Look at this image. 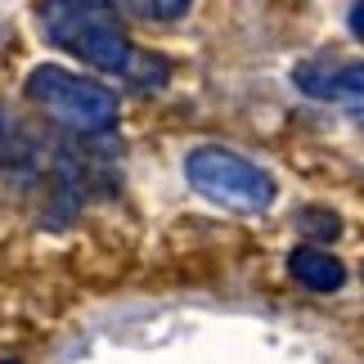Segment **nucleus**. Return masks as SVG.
<instances>
[{
    "label": "nucleus",
    "mask_w": 364,
    "mask_h": 364,
    "mask_svg": "<svg viewBox=\"0 0 364 364\" xmlns=\"http://www.w3.org/2000/svg\"><path fill=\"white\" fill-rule=\"evenodd\" d=\"M0 135H5V113H0Z\"/></svg>",
    "instance_id": "nucleus-8"
},
{
    "label": "nucleus",
    "mask_w": 364,
    "mask_h": 364,
    "mask_svg": "<svg viewBox=\"0 0 364 364\" xmlns=\"http://www.w3.org/2000/svg\"><path fill=\"white\" fill-rule=\"evenodd\" d=\"M5 364H18V360H5Z\"/></svg>",
    "instance_id": "nucleus-9"
},
{
    "label": "nucleus",
    "mask_w": 364,
    "mask_h": 364,
    "mask_svg": "<svg viewBox=\"0 0 364 364\" xmlns=\"http://www.w3.org/2000/svg\"><path fill=\"white\" fill-rule=\"evenodd\" d=\"M301 225H306V234H311V239H319V243H333L342 234V220L333 216V212H301Z\"/></svg>",
    "instance_id": "nucleus-5"
},
{
    "label": "nucleus",
    "mask_w": 364,
    "mask_h": 364,
    "mask_svg": "<svg viewBox=\"0 0 364 364\" xmlns=\"http://www.w3.org/2000/svg\"><path fill=\"white\" fill-rule=\"evenodd\" d=\"M139 14H149V18H180V14H189V0H171V5H135Z\"/></svg>",
    "instance_id": "nucleus-6"
},
{
    "label": "nucleus",
    "mask_w": 364,
    "mask_h": 364,
    "mask_svg": "<svg viewBox=\"0 0 364 364\" xmlns=\"http://www.w3.org/2000/svg\"><path fill=\"white\" fill-rule=\"evenodd\" d=\"M185 176L203 198L230 207V212H265L274 198L270 171H261L257 162H247L230 149H216V144L193 149L185 158Z\"/></svg>",
    "instance_id": "nucleus-3"
},
{
    "label": "nucleus",
    "mask_w": 364,
    "mask_h": 364,
    "mask_svg": "<svg viewBox=\"0 0 364 364\" xmlns=\"http://www.w3.org/2000/svg\"><path fill=\"white\" fill-rule=\"evenodd\" d=\"M41 27L59 50L77 54L81 63L100 68V73H131L135 68V46L126 41L117 14L108 5H90V0H63V5L41 9Z\"/></svg>",
    "instance_id": "nucleus-1"
},
{
    "label": "nucleus",
    "mask_w": 364,
    "mask_h": 364,
    "mask_svg": "<svg viewBox=\"0 0 364 364\" xmlns=\"http://www.w3.org/2000/svg\"><path fill=\"white\" fill-rule=\"evenodd\" d=\"M346 23H351V32H355V36H364V0L346 9Z\"/></svg>",
    "instance_id": "nucleus-7"
},
{
    "label": "nucleus",
    "mask_w": 364,
    "mask_h": 364,
    "mask_svg": "<svg viewBox=\"0 0 364 364\" xmlns=\"http://www.w3.org/2000/svg\"><path fill=\"white\" fill-rule=\"evenodd\" d=\"M288 274L297 279L301 288H311V292H338L346 284V265L338 257H328V252H319L315 243L311 247H292Z\"/></svg>",
    "instance_id": "nucleus-4"
},
{
    "label": "nucleus",
    "mask_w": 364,
    "mask_h": 364,
    "mask_svg": "<svg viewBox=\"0 0 364 364\" xmlns=\"http://www.w3.org/2000/svg\"><path fill=\"white\" fill-rule=\"evenodd\" d=\"M27 100L36 108H46L54 122L73 126V131H108L122 113L117 95L108 86L68 73L59 63H41L27 73Z\"/></svg>",
    "instance_id": "nucleus-2"
}]
</instances>
